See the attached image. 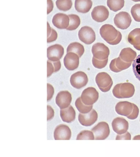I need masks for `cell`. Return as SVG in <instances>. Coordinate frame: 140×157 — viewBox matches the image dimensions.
<instances>
[{
    "mask_svg": "<svg viewBox=\"0 0 140 157\" xmlns=\"http://www.w3.org/2000/svg\"><path fill=\"white\" fill-rule=\"evenodd\" d=\"M54 93V87L50 83H47V101L52 99Z\"/></svg>",
    "mask_w": 140,
    "mask_h": 157,
    "instance_id": "cell-36",
    "label": "cell"
},
{
    "mask_svg": "<svg viewBox=\"0 0 140 157\" xmlns=\"http://www.w3.org/2000/svg\"><path fill=\"white\" fill-rule=\"evenodd\" d=\"M128 41L134 48L140 51V28L133 29L128 36Z\"/></svg>",
    "mask_w": 140,
    "mask_h": 157,
    "instance_id": "cell-21",
    "label": "cell"
},
{
    "mask_svg": "<svg viewBox=\"0 0 140 157\" xmlns=\"http://www.w3.org/2000/svg\"><path fill=\"white\" fill-rule=\"evenodd\" d=\"M107 5L110 10L116 12L121 10L125 5L124 0H107Z\"/></svg>",
    "mask_w": 140,
    "mask_h": 157,
    "instance_id": "cell-26",
    "label": "cell"
},
{
    "mask_svg": "<svg viewBox=\"0 0 140 157\" xmlns=\"http://www.w3.org/2000/svg\"><path fill=\"white\" fill-rule=\"evenodd\" d=\"M75 104L78 111L83 114L87 113L90 112L92 110L93 107V105H86L83 104L81 98H77Z\"/></svg>",
    "mask_w": 140,
    "mask_h": 157,
    "instance_id": "cell-27",
    "label": "cell"
},
{
    "mask_svg": "<svg viewBox=\"0 0 140 157\" xmlns=\"http://www.w3.org/2000/svg\"><path fill=\"white\" fill-rule=\"evenodd\" d=\"M54 8L53 2L52 0H47V14H48L52 11Z\"/></svg>",
    "mask_w": 140,
    "mask_h": 157,
    "instance_id": "cell-39",
    "label": "cell"
},
{
    "mask_svg": "<svg viewBox=\"0 0 140 157\" xmlns=\"http://www.w3.org/2000/svg\"><path fill=\"white\" fill-rule=\"evenodd\" d=\"M131 15L136 21L140 22V4H136L131 7Z\"/></svg>",
    "mask_w": 140,
    "mask_h": 157,
    "instance_id": "cell-33",
    "label": "cell"
},
{
    "mask_svg": "<svg viewBox=\"0 0 140 157\" xmlns=\"http://www.w3.org/2000/svg\"><path fill=\"white\" fill-rule=\"evenodd\" d=\"M137 54L136 52L130 48H125L122 50L119 57L126 62H132L136 59Z\"/></svg>",
    "mask_w": 140,
    "mask_h": 157,
    "instance_id": "cell-23",
    "label": "cell"
},
{
    "mask_svg": "<svg viewBox=\"0 0 140 157\" xmlns=\"http://www.w3.org/2000/svg\"><path fill=\"white\" fill-rule=\"evenodd\" d=\"M131 139V136L129 132H126L125 134L119 135L117 136L116 140H129Z\"/></svg>",
    "mask_w": 140,
    "mask_h": 157,
    "instance_id": "cell-38",
    "label": "cell"
},
{
    "mask_svg": "<svg viewBox=\"0 0 140 157\" xmlns=\"http://www.w3.org/2000/svg\"></svg>",
    "mask_w": 140,
    "mask_h": 157,
    "instance_id": "cell-41",
    "label": "cell"
},
{
    "mask_svg": "<svg viewBox=\"0 0 140 157\" xmlns=\"http://www.w3.org/2000/svg\"><path fill=\"white\" fill-rule=\"evenodd\" d=\"M95 81L99 89L104 93L110 90L113 84L111 77L105 72L98 73L96 77Z\"/></svg>",
    "mask_w": 140,
    "mask_h": 157,
    "instance_id": "cell-3",
    "label": "cell"
},
{
    "mask_svg": "<svg viewBox=\"0 0 140 157\" xmlns=\"http://www.w3.org/2000/svg\"><path fill=\"white\" fill-rule=\"evenodd\" d=\"M131 16L125 12H119L114 18V24L118 28L121 29H126L130 26L131 23Z\"/></svg>",
    "mask_w": 140,
    "mask_h": 157,
    "instance_id": "cell-6",
    "label": "cell"
},
{
    "mask_svg": "<svg viewBox=\"0 0 140 157\" xmlns=\"http://www.w3.org/2000/svg\"><path fill=\"white\" fill-rule=\"evenodd\" d=\"M80 40L84 44L90 45L95 41V33L90 27L84 26L80 29L78 33Z\"/></svg>",
    "mask_w": 140,
    "mask_h": 157,
    "instance_id": "cell-9",
    "label": "cell"
},
{
    "mask_svg": "<svg viewBox=\"0 0 140 157\" xmlns=\"http://www.w3.org/2000/svg\"><path fill=\"white\" fill-rule=\"evenodd\" d=\"M93 6L91 0H75V8L80 13H86L89 12Z\"/></svg>",
    "mask_w": 140,
    "mask_h": 157,
    "instance_id": "cell-22",
    "label": "cell"
},
{
    "mask_svg": "<svg viewBox=\"0 0 140 157\" xmlns=\"http://www.w3.org/2000/svg\"><path fill=\"white\" fill-rule=\"evenodd\" d=\"M112 126L114 132L118 134L122 135L127 132L129 128V123L122 117H117L112 122Z\"/></svg>",
    "mask_w": 140,
    "mask_h": 157,
    "instance_id": "cell-16",
    "label": "cell"
},
{
    "mask_svg": "<svg viewBox=\"0 0 140 157\" xmlns=\"http://www.w3.org/2000/svg\"><path fill=\"white\" fill-rule=\"evenodd\" d=\"M60 116L64 122L71 123L74 121L76 118V112L72 105L60 110Z\"/></svg>",
    "mask_w": 140,
    "mask_h": 157,
    "instance_id": "cell-20",
    "label": "cell"
},
{
    "mask_svg": "<svg viewBox=\"0 0 140 157\" xmlns=\"http://www.w3.org/2000/svg\"><path fill=\"white\" fill-rule=\"evenodd\" d=\"M47 77L51 75L54 72H58L61 69V65L59 61H53L48 60L47 61Z\"/></svg>",
    "mask_w": 140,
    "mask_h": 157,
    "instance_id": "cell-25",
    "label": "cell"
},
{
    "mask_svg": "<svg viewBox=\"0 0 140 157\" xmlns=\"http://www.w3.org/2000/svg\"><path fill=\"white\" fill-rule=\"evenodd\" d=\"M92 52L93 57L98 60H104L108 59L110 51L108 47L102 43H98L92 47Z\"/></svg>",
    "mask_w": 140,
    "mask_h": 157,
    "instance_id": "cell-7",
    "label": "cell"
},
{
    "mask_svg": "<svg viewBox=\"0 0 140 157\" xmlns=\"http://www.w3.org/2000/svg\"><path fill=\"white\" fill-rule=\"evenodd\" d=\"M132 62L128 63L123 61L120 57L112 60L109 65L110 70L113 72H119L128 68Z\"/></svg>",
    "mask_w": 140,
    "mask_h": 157,
    "instance_id": "cell-19",
    "label": "cell"
},
{
    "mask_svg": "<svg viewBox=\"0 0 140 157\" xmlns=\"http://www.w3.org/2000/svg\"><path fill=\"white\" fill-rule=\"evenodd\" d=\"M57 32L51 28L47 22V43H51L55 41L57 39Z\"/></svg>",
    "mask_w": 140,
    "mask_h": 157,
    "instance_id": "cell-32",
    "label": "cell"
},
{
    "mask_svg": "<svg viewBox=\"0 0 140 157\" xmlns=\"http://www.w3.org/2000/svg\"><path fill=\"white\" fill-rule=\"evenodd\" d=\"M98 114L94 109H92L87 113H79L78 120L80 123L83 126H89L93 125L97 121Z\"/></svg>",
    "mask_w": 140,
    "mask_h": 157,
    "instance_id": "cell-11",
    "label": "cell"
},
{
    "mask_svg": "<svg viewBox=\"0 0 140 157\" xmlns=\"http://www.w3.org/2000/svg\"><path fill=\"white\" fill-rule=\"evenodd\" d=\"M99 33L104 40L111 45L119 44L122 38L121 33L111 25L105 24L102 26Z\"/></svg>",
    "mask_w": 140,
    "mask_h": 157,
    "instance_id": "cell-1",
    "label": "cell"
},
{
    "mask_svg": "<svg viewBox=\"0 0 140 157\" xmlns=\"http://www.w3.org/2000/svg\"><path fill=\"white\" fill-rule=\"evenodd\" d=\"M131 1H134V2H140V0H131Z\"/></svg>",
    "mask_w": 140,
    "mask_h": 157,
    "instance_id": "cell-40",
    "label": "cell"
},
{
    "mask_svg": "<svg viewBox=\"0 0 140 157\" xmlns=\"http://www.w3.org/2000/svg\"><path fill=\"white\" fill-rule=\"evenodd\" d=\"M64 64L67 70L74 71L79 66V57L75 53H67L64 59Z\"/></svg>",
    "mask_w": 140,
    "mask_h": 157,
    "instance_id": "cell-15",
    "label": "cell"
},
{
    "mask_svg": "<svg viewBox=\"0 0 140 157\" xmlns=\"http://www.w3.org/2000/svg\"><path fill=\"white\" fill-rule=\"evenodd\" d=\"M91 131L94 134L95 140H105L110 133L109 124L104 121L99 123L92 129Z\"/></svg>",
    "mask_w": 140,
    "mask_h": 157,
    "instance_id": "cell-4",
    "label": "cell"
},
{
    "mask_svg": "<svg viewBox=\"0 0 140 157\" xmlns=\"http://www.w3.org/2000/svg\"><path fill=\"white\" fill-rule=\"evenodd\" d=\"M72 136L70 129L67 125L61 124L55 128L54 137L55 140H70Z\"/></svg>",
    "mask_w": 140,
    "mask_h": 157,
    "instance_id": "cell-14",
    "label": "cell"
},
{
    "mask_svg": "<svg viewBox=\"0 0 140 157\" xmlns=\"http://www.w3.org/2000/svg\"><path fill=\"white\" fill-rule=\"evenodd\" d=\"M54 115V112L53 109L50 105H47V120H51Z\"/></svg>",
    "mask_w": 140,
    "mask_h": 157,
    "instance_id": "cell-37",
    "label": "cell"
},
{
    "mask_svg": "<svg viewBox=\"0 0 140 157\" xmlns=\"http://www.w3.org/2000/svg\"><path fill=\"white\" fill-rule=\"evenodd\" d=\"M68 16L70 18V23L66 29L68 30H75L80 25V18L76 14H70Z\"/></svg>",
    "mask_w": 140,
    "mask_h": 157,
    "instance_id": "cell-28",
    "label": "cell"
},
{
    "mask_svg": "<svg viewBox=\"0 0 140 157\" xmlns=\"http://www.w3.org/2000/svg\"><path fill=\"white\" fill-rule=\"evenodd\" d=\"M85 51L84 47L78 42L71 43L67 48V52H74L78 55L79 57H82Z\"/></svg>",
    "mask_w": 140,
    "mask_h": 157,
    "instance_id": "cell-24",
    "label": "cell"
},
{
    "mask_svg": "<svg viewBox=\"0 0 140 157\" xmlns=\"http://www.w3.org/2000/svg\"><path fill=\"white\" fill-rule=\"evenodd\" d=\"M134 93V86L130 83H119L116 85L113 89V94L118 99L131 98Z\"/></svg>",
    "mask_w": 140,
    "mask_h": 157,
    "instance_id": "cell-2",
    "label": "cell"
},
{
    "mask_svg": "<svg viewBox=\"0 0 140 157\" xmlns=\"http://www.w3.org/2000/svg\"><path fill=\"white\" fill-rule=\"evenodd\" d=\"M69 23V17L64 13H58L55 14L53 18V24L59 29H67Z\"/></svg>",
    "mask_w": 140,
    "mask_h": 157,
    "instance_id": "cell-17",
    "label": "cell"
},
{
    "mask_svg": "<svg viewBox=\"0 0 140 157\" xmlns=\"http://www.w3.org/2000/svg\"><path fill=\"white\" fill-rule=\"evenodd\" d=\"M108 59L104 60H98L94 57L92 59V63L94 67L98 69H102L106 67L108 63Z\"/></svg>",
    "mask_w": 140,
    "mask_h": 157,
    "instance_id": "cell-34",
    "label": "cell"
},
{
    "mask_svg": "<svg viewBox=\"0 0 140 157\" xmlns=\"http://www.w3.org/2000/svg\"><path fill=\"white\" fill-rule=\"evenodd\" d=\"M133 109V104L130 102L120 101L115 106V110L118 115L127 117L131 114Z\"/></svg>",
    "mask_w": 140,
    "mask_h": 157,
    "instance_id": "cell-18",
    "label": "cell"
},
{
    "mask_svg": "<svg viewBox=\"0 0 140 157\" xmlns=\"http://www.w3.org/2000/svg\"><path fill=\"white\" fill-rule=\"evenodd\" d=\"M109 14L108 9L103 6H98L94 7L91 12L93 19L99 23L106 20L109 17Z\"/></svg>",
    "mask_w": 140,
    "mask_h": 157,
    "instance_id": "cell-13",
    "label": "cell"
},
{
    "mask_svg": "<svg viewBox=\"0 0 140 157\" xmlns=\"http://www.w3.org/2000/svg\"><path fill=\"white\" fill-rule=\"evenodd\" d=\"M64 53V49L62 45L56 44L49 47L47 50L48 60L53 61H59Z\"/></svg>",
    "mask_w": 140,
    "mask_h": 157,
    "instance_id": "cell-10",
    "label": "cell"
},
{
    "mask_svg": "<svg viewBox=\"0 0 140 157\" xmlns=\"http://www.w3.org/2000/svg\"><path fill=\"white\" fill-rule=\"evenodd\" d=\"M56 6L60 10L67 11L72 7V0H57Z\"/></svg>",
    "mask_w": 140,
    "mask_h": 157,
    "instance_id": "cell-29",
    "label": "cell"
},
{
    "mask_svg": "<svg viewBox=\"0 0 140 157\" xmlns=\"http://www.w3.org/2000/svg\"><path fill=\"white\" fill-rule=\"evenodd\" d=\"M88 82V76L85 72L78 71L71 76L70 82L74 88L81 89L86 85Z\"/></svg>",
    "mask_w": 140,
    "mask_h": 157,
    "instance_id": "cell-8",
    "label": "cell"
},
{
    "mask_svg": "<svg viewBox=\"0 0 140 157\" xmlns=\"http://www.w3.org/2000/svg\"><path fill=\"white\" fill-rule=\"evenodd\" d=\"M94 136L92 131L84 130L81 131L77 136V140H94Z\"/></svg>",
    "mask_w": 140,
    "mask_h": 157,
    "instance_id": "cell-31",
    "label": "cell"
},
{
    "mask_svg": "<svg viewBox=\"0 0 140 157\" xmlns=\"http://www.w3.org/2000/svg\"><path fill=\"white\" fill-rule=\"evenodd\" d=\"M99 93L93 87H88L82 92L81 98L82 101L85 105H93L99 98Z\"/></svg>",
    "mask_w": 140,
    "mask_h": 157,
    "instance_id": "cell-5",
    "label": "cell"
},
{
    "mask_svg": "<svg viewBox=\"0 0 140 157\" xmlns=\"http://www.w3.org/2000/svg\"><path fill=\"white\" fill-rule=\"evenodd\" d=\"M139 112V110L138 107L135 104H133V109L132 112L130 115L126 117L130 120H135L137 118L138 116Z\"/></svg>",
    "mask_w": 140,
    "mask_h": 157,
    "instance_id": "cell-35",
    "label": "cell"
},
{
    "mask_svg": "<svg viewBox=\"0 0 140 157\" xmlns=\"http://www.w3.org/2000/svg\"><path fill=\"white\" fill-rule=\"evenodd\" d=\"M72 100V95L67 90L61 91L57 94L56 98V104L61 109L68 107Z\"/></svg>",
    "mask_w": 140,
    "mask_h": 157,
    "instance_id": "cell-12",
    "label": "cell"
},
{
    "mask_svg": "<svg viewBox=\"0 0 140 157\" xmlns=\"http://www.w3.org/2000/svg\"><path fill=\"white\" fill-rule=\"evenodd\" d=\"M132 67L134 74L136 78L140 81V54L134 60Z\"/></svg>",
    "mask_w": 140,
    "mask_h": 157,
    "instance_id": "cell-30",
    "label": "cell"
}]
</instances>
